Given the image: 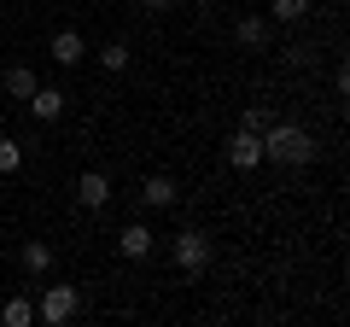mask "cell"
Here are the masks:
<instances>
[{
	"label": "cell",
	"instance_id": "1",
	"mask_svg": "<svg viewBox=\"0 0 350 327\" xmlns=\"http://www.w3.org/2000/svg\"><path fill=\"white\" fill-rule=\"evenodd\" d=\"M315 135L304 123H269L262 129V158L269 164H286V170H304V164H315Z\"/></svg>",
	"mask_w": 350,
	"mask_h": 327
},
{
	"label": "cell",
	"instance_id": "2",
	"mask_svg": "<svg viewBox=\"0 0 350 327\" xmlns=\"http://www.w3.org/2000/svg\"><path fill=\"white\" fill-rule=\"evenodd\" d=\"M211 257H216L211 234H199V228H181V234H175V269H181V275H204Z\"/></svg>",
	"mask_w": 350,
	"mask_h": 327
},
{
	"label": "cell",
	"instance_id": "3",
	"mask_svg": "<svg viewBox=\"0 0 350 327\" xmlns=\"http://www.w3.org/2000/svg\"><path fill=\"white\" fill-rule=\"evenodd\" d=\"M76 310H82V292H76V287H47V292H41V304H36V315L47 327L76 322Z\"/></svg>",
	"mask_w": 350,
	"mask_h": 327
},
{
	"label": "cell",
	"instance_id": "4",
	"mask_svg": "<svg viewBox=\"0 0 350 327\" xmlns=\"http://www.w3.org/2000/svg\"><path fill=\"white\" fill-rule=\"evenodd\" d=\"M24 105L36 112V123H59V117H64V105H70V94H64V88H53V82H41V88L29 94Z\"/></svg>",
	"mask_w": 350,
	"mask_h": 327
},
{
	"label": "cell",
	"instance_id": "5",
	"mask_svg": "<svg viewBox=\"0 0 350 327\" xmlns=\"http://www.w3.org/2000/svg\"><path fill=\"white\" fill-rule=\"evenodd\" d=\"M228 164H234V170H257L262 164V135L234 129V135H228Z\"/></svg>",
	"mask_w": 350,
	"mask_h": 327
},
{
	"label": "cell",
	"instance_id": "6",
	"mask_svg": "<svg viewBox=\"0 0 350 327\" xmlns=\"http://www.w3.org/2000/svg\"><path fill=\"white\" fill-rule=\"evenodd\" d=\"M105 199H111L105 170H82V176H76V205H82V211H105Z\"/></svg>",
	"mask_w": 350,
	"mask_h": 327
},
{
	"label": "cell",
	"instance_id": "7",
	"mask_svg": "<svg viewBox=\"0 0 350 327\" xmlns=\"http://www.w3.org/2000/svg\"><path fill=\"white\" fill-rule=\"evenodd\" d=\"M152 246H158V234H152L146 222H123V234H117V252H123L129 263H140V257H152Z\"/></svg>",
	"mask_w": 350,
	"mask_h": 327
},
{
	"label": "cell",
	"instance_id": "8",
	"mask_svg": "<svg viewBox=\"0 0 350 327\" xmlns=\"http://www.w3.org/2000/svg\"><path fill=\"white\" fill-rule=\"evenodd\" d=\"M175 199H181L175 176H146L140 181V205H146V211H175Z\"/></svg>",
	"mask_w": 350,
	"mask_h": 327
},
{
	"label": "cell",
	"instance_id": "9",
	"mask_svg": "<svg viewBox=\"0 0 350 327\" xmlns=\"http://www.w3.org/2000/svg\"><path fill=\"white\" fill-rule=\"evenodd\" d=\"M18 263H24L29 280H47L53 275V246H47V239H29L24 252H18Z\"/></svg>",
	"mask_w": 350,
	"mask_h": 327
},
{
	"label": "cell",
	"instance_id": "10",
	"mask_svg": "<svg viewBox=\"0 0 350 327\" xmlns=\"http://www.w3.org/2000/svg\"><path fill=\"white\" fill-rule=\"evenodd\" d=\"M234 41H239L245 53H269V18H257V12L239 18V24H234Z\"/></svg>",
	"mask_w": 350,
	"mask_h": 327
},
{
	"label": "cell",
	"instance_id": "11",
	"mask_svg": "<svg viewBox=\"0 0 350 327\" xmlns=\"http://www.w3.org/2000/svg\"><path fill=\"white\" fill-rule=\"evenodd\" d=\"M47 53H53V64H64V70H70V64H82V53H88V47H82V36H76V29H59Z\"/></svg>",
	"mask_w": 350,
	"mask_h": 327
},
{
	"label": "cell",
	"instance_id": "12",
	"mask_svg": "<svg viewBox=\"0 0 350 327\" xmlns=\"http://www.w3.org/2000/svg\"><path fill=\"white\" fill-rule=\"evenodd\" d=\"M36 88H41V76L29 70V64H12V70H6V94H12V100H29Z\"/></svg>",
	"mask_w": 350,
	"mask_h": 327
},
{
	"label": "cell",
	"instance_id": "13",
	"mask_svg": "<svg viewBox=\"0 0 350 327\" xmlns=\"http://www.w3.org/2000/svg\"><path fill=\"white\" fill-rule=\"evenodd\" d=\"M310 0H269V24H304Z\"/></svg>",
	"mask_w": 350,
	"mask_h": 327
},
{
	"label": "cell",
	"instance_id": "14",
	"mask_svg": "<svg viewBox=\"0 0 350 327\" xmlns=\"http://www.w3.org/2000/svg\"><path fill=\"white\" fill-rule=\"evenodd\" d=\"M0 322H6V327H29V322H36V298H6V304H0Z\"/></svg>",
	"mask_w": 350,
	"mask_h": 327
},
{
	"label": "cell",
	"instance_id": "15",
	"mask_svg": "<svg viewBox=\"0 0 350 327\" xmlns=\"http://www.w3.org/2000/svg\"><path fill=\"white\" fill-rule=\"evenodd\" d=\"M18 170H24V146L0 135V176H18Z\"/></svg>",
	"mask_w": 350,
	"mask_h": 327
},
{
	"label": "cell",
	"instance_id": "16",
	"mask_svg": "<svg viewBox=\"0 0 350 327\" xmlns=\"http://www.w3.org/2000/svg\"><path fill=\"white\" fill-rule=\"evenodd\" d=\"M100 64H105V70H129V47H123V41H105V47H100Z\"/></svg>",
	"mask_w": 350,
	"mask_h": 327
},
{
	"label": "cell",
	"instance_id": "17",
	"mask_svg": "<svg viewBox=\"0 0 350 327\" xmlns=\"http://www.w3.org/2000/svg\"><path fill=\"white\" fill-rule=\"evenodd\" d=\"M269 123H275V112H269V105H251V112L239 117V129H251V135H262Z\"/></svg>",
	"mask_w": 350,
	"mask_h": 327
},
{
	"label": "cell",
	"instance_id": "18",
	"mask_svg": "<svg viewBox=\"0 0 350 327\" xmlns=\"http://www.w3.org/2000/svg\"><path fill=\"white\" fill-rule=\"evenodd\" d=\"M286 59H292V64H310L315 47H310V41H298V47H286Z\"/></svg>",
	"mask_w": 350,
	"mask_h": 327
},
{
	"label": "cell",
	"instance_id": "19",
	"mask_svg": "<svg viewBox=\"0 0 350 327\" xmlns=\"http://www.w3.org/2000/svg\"><path fill=\"white\" fill-rule=\"evenodd\" d=\"M140 6H146V12H163V6H175V0H140Z\"/></svg>",
	"mask_w": 350,
	"mask_h": 327
},
{
	"label": "cell",
	"instance_id": "20",
	"mask_svg": "<svg viewBox=\"0 0 350 327\" xmlns=\"http://www.w3.org/2000/svg\"><path fill=\"white\" fill-rule=\"evenodd\" d=\"M187 6H211V0H187Z\"/></svg>",
	"mask_w": 350,
	"mask_h": 327
},
{
	"label": "cell",
	"instance_id": "21",
	"mask_svg": "<svg viewBox=\"0 0 350 327\" xmlns=\"http://www.w3.org/2000/svg\"><path fill=\"white\" fill-rule=\"evenodd\" d=\"M0 12H6V0H0Z\"/></svg>",
	"mask_w": 350,
	"mask_h": 327
}]
</instances>
